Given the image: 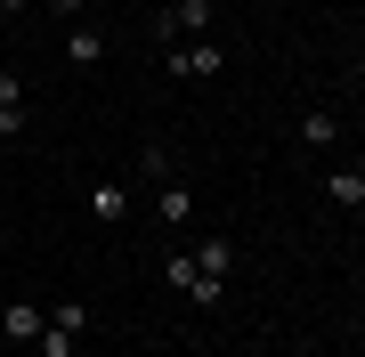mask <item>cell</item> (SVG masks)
Instances as JSON below:
<instances>
[{"mask_svg": "<svg viewBox=\"0 0 365 357\" xmlns=\"http://www.w3.org/2000/svg\"><path fill=\"white\" fill-rule=\"evenodd\" d=\"M300 146H317V155H325V146H341V114H300Z\"/></svg>", "mask_w": 365, "mask_h": 357, "instance_id": "9c48e42d", "label": "cell"}, {"mask_svg": "<svg viewBox=\"0 0 365 357\" xmlns=\"http://www.w3.org/2000/svg\"><path fill=\"white\" fill-rule=\"evenodd\" d=\"M9 106H25V73H16V66H0V114H9Z\"/></svg>", "mask_w": 365, "mask_h": 357, "instance_id": "7c38bea8", "label": "cell"}, {"mask_svg": "<svg viewBox=\"0 0 365 357\" xmlns=\"http://www.w3.org/2000/svg\"><path fill=\"white\" fill-rule=\"evenodd\" d=\"M155 219L163 227H187V219H195V187H187V179H163L155 187Z\"/></svg>", "mask_w": 365, "mask_h": 357, "instance_id": "5b68a950", "label": "cell"}, {"mask_svg": "<svg viewBox=\"0 0 365 357\" xmlns=\"http://www.w3.org/2000/svg\"><path fill=\"white\" fill-rule=\"evenodd\" d=\"M57 9V25H81V0H49Z\"/></svg>", "mask_w": 365, "mask_h": 357, "instance_id": "4fadbf2b", "label": "cell"}, {"mask_svg": "<svg viewBox=\"0 0 365 357\" xmlns=\"http://www.w3.org/2000/svg\"><path fill=\"white\" fill-rule=\"evenodd\" d=\"M220 66H227L220 41H179V49H163V73H170V81H211Z\"/></svg>", "mask_w": 365, "mask_h": 357, "instance_id": "6da1fadb", "label": "cell"}, {"mask_svg": "<svg viewBox=\"0 0 365 357\" xmlns=\"http://www.w3.org/2000/svg\"><path fill=\"white\" fill-rule=\"evenodd\" d=\"M81 333H90V309H81V301H66V309H49V325H41V357H73L81 349Z\"/></svg>", "mask_w": 365, "mask_h": 357, "instance_id": "7a4b0ae2", "label": "cell"}, {"mask_svg": "<svg viewBox=\"0 0 365 357\" xmlns=\"http://www.w3.org/2000/svg\"><path fill=\"white\" fill-rule=\"evenodd\" d=\"M0 25H9V16H0Z\"/></svg>", "mask_w": 365, "mask_h": 357, "instance_id": "9a60e30c", "label": "cell"}, {"mask_svg": "<svg viewBox=\"0 0 365 357\" xmlns=\"http://www.w3.org/2000/svg\"><path fill=\"white\" fill-rule=\"evenodd\" d=\"M211 16H220V0H179V9L155 16L163 41H211Z\"/></svg>", "mask_w": 365, "mask_h": 357, "instance_id": "3957f363", "label": "cell"}, {"mask_svg": "<svg viewBox=\"0 0 365 357\" xmlns=\"http://www.w3.org/2000/svg\"><path fill=\"white\" fill-rule=\"evenodd\" d=\"M66 66H106V33L98 25H66Z\"/></svg>", "mask_w": 365, "mask_h": 357, "instance_id": "52a82bcc", "label": "cell"}, {"mask_svg": "<svg viewBox=\"0 0 365 357\" xmlns=\"http://www.w3.org/2000/svg\"><path fill=\"white\" fill-rule=\"evenodd\" d=\"M325 203H333V212H365V162L325 171Z\"/></svg>", "mask_w": 365, "mask_h": 357, "instance_id": "277c9868", "label": "cell"}, {"mask_svg": "<svg viewBox=\"0 0 365 357\" xmlns=\"http://www.w3.org/2000/svg\"><path fill=\"white\" fill-rule=\"evenodd\" d=\"M195 268H203V276H227V268H235V244L227 236H203L195 244Z\"/></svg>", "mask_w": 365, "mask_h": 357, "instance_id": "30bf717a", "label": "cell"}, {"mask_svg": "<svg viewBox=\"0 0 365 357\" xmlns=\"http://www.w3.org/2000/svg\"><path fill=\"white\" fill-rule=\"evenodd\" d=\"M122 212H130V187H122V179H98L90 187V219H122Z\"/></svg>", "mask_w": 365, "mask_h": 357, "instance_id": "ba28073f", "label": "cell"}, {"mask_svg": "<svg viewBox=\"0 0 365 357\" xmlns=\"http://www.w3.org/2000/svg\"><path fill=\"white\" fill-rule=\"evenodd\" d=\"M41 325H49L41 301H9V309H0V333H9V341H41Z\"/></svg>", "mask_w": 365, "mask_h": 357, "instance_id": "8992f818", "label": "cell"}, {"mask_svg": "<svg viewBox=\"0 0 365 357\" xmlns=\"http://www.w3.org/2000/svg\"><path fill=\"white\" fill-rule=\"evenodd\" d=\"M16 130H25V106H9V114H0V138H16Z\"/></svg>", "mask_w": 365, "mask_h": 357, "instance_id": "5bb4252c", "label": "cell"}, {"mask_svg": "<svg viewBox=\"0 0 365 357\" xmlns=\"http://www.w3.org/2000/svg\"><path fill=\"white\" fill-rule=\"evenodd\" d=\"M187 301H195V309H227V276H203V268H195V284H187Z\"/></svg>", "mask_w": 365, "mask_h": 357, "instance_id": "8fae6325", "label": "cell"}]
</instances>
